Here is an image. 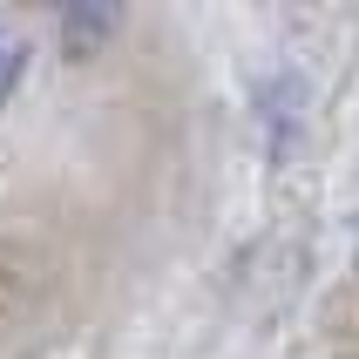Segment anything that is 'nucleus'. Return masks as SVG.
<instances>
[{"instance_id":"nucleus-1","label":"nucleus","mask_w":359,"mask_h":359,"mask_svg":"<svg viewBox=\"0 0 359 359\" xmlns=\"http://www.w3.org/2000/svg\"><path fill=\"white\" fill-rule=\"evenodd\" d=\"M109 27H116V7H75V14H68V48L81 55V41L109 34Z\"/></svg>"}]
</instances>
